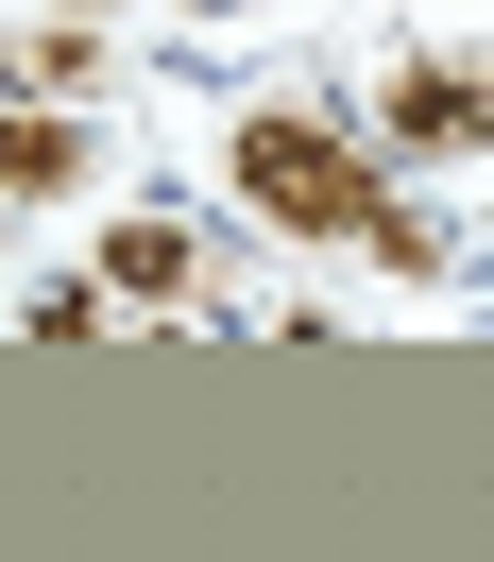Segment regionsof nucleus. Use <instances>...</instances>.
Returning a JSON list of instances; mask_svg holds the SVG:
<instances>
[{
    "label": "nucleus",
    "mask_w": 494,
    "mask_h": 562,
    "mask_svg": "<svg viewBox=\"0 0 494 562\" xmlns=\"http://www.w3.org/2000/svg\"><path fill=\"white\" fill-rule=\"evenodd\" d=\"M103 307H205V239L188 222H103Z\"/></svg>",
    "instance_id": "obj_4"
},
{
    "label": "nucleus",
    "mask_w": 494,
    "mask_h": 562,
    "mask_svg": "<svg viewBox=\"0 0 494 562\" xmlns=\"http://www.w3.org/2000/svg\"><path fill=\"white\" fill-rule=\"evenodd\" d=\"M222 188H239L273 239H358V205L392 188V154L358 137V120H324V103H256L239 137H222Z\"/></svg>",
    "instance_id": "obj_1"
},
{
    "label": "nucleus",
    "mask_w": 494,
    "mask_h": 562,
    "mask_svg": "<svg viewBox=\"0 0 494 562\" xmlns=\"http://www.w3.org/2000/svg\"><path fill=\"white\" fill-rule=\"evenodd\" d=\"M341 256H375V273H409V290H444V273H460V239H444V222L409 205V188H375V205H358V239H341Z\"/></svg>",
    "instance_id": "obj_5"
},
{
    "label": "nucleus",
    "mask_w": 494,
    "mask_h": 562,
    "mask_svg": "<svg viewBox=\"0 0 494 562\" xmlns=\"http://www.w3.org/2000/svg\"><path fill=\"white\" fill-rule=\"evenodd\" d=\"M0 86H18V69H0Z\"/></svg>",
    "instance_id": "obj_9"
},
{
    "label": "nucleus",
    "mask_w": 494,
    "mask_h": 562,
    "mask_svg": "<svg viewBox=\"0 0 494 562\" xmlns=\"http://www.w3.org/2000/svg\"><path fill=\"white\" fill-rule=\"evenodd\" d=\"M18 324H35V341H103V290H86V273H52V290H35Z\"/></svg>",
    "instance_id": "obj_6"
},
{
    "label": "nucleus",
    "mask_w": 494,
    "mask_h": 562,
    "mask_svg": "<svg viewBox=\"0 0 494 562\" xmlns=\"http://www.w3.org/2000/svg\"><path fill=\"white\" fill-rule=\"evenodd\" d=\"M69 188H86V120L0 86V205H69Z\"/></svg>",
    "instance_id": "obj_3"
},
{
    "label": "nucleus",
    "mask_w": 494,
    "mask_h": 562,
    "mask_svg": "<svg viewBox=\"0 0 494 562\" xmlns=\"http://www.w3.org/2000/svg\"><path fill=\"white\" fill-rule=\"evenodd\" d=\"M35 18H103V0H35Z\"/></svg>",
    "instance_id": "obj_7"
},
{
    "label": "nucleus",
    "mask_w": 494,
    "mask_h": 562,
    "mask_svg": "<svg viewBox=\"0 0 494 562\" xmlns=\"http://www.w3.org/2000/svg\"><path fill=\"white\" fill-rule=\"evenodd\" d=\"M188 18H256V0H188Z\"/></svg>",
    "instance_id": "obj_8"
},
{
    "label": "nucleus",
    "mask_w": 494,
    "mask_h": 562,
    "mask_svg": "<svg viewBox=\"0 0 494 562\" xmlns=\"http://www.w3.org/2000/svg\"><path fill=\"white\" fill-rule=\"evenodd\" d=\"M358 137H375L392 171H460V154L494 137V86L460 69V52H409V69H392L375 103H358Z\"/></svg>",
    "instance_id": "obj_2"
}]
</instances>
